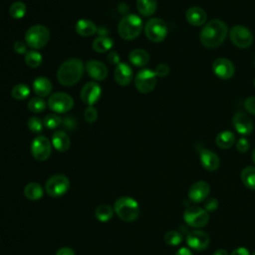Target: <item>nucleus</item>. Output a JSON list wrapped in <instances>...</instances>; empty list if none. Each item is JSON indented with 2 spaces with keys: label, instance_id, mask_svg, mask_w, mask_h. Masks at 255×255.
I'll return each mask as SVG.
<instances>
[{
  "label": "nucleus",
  "instance_id": "obj_45",
  "mask_svg": "<svg viewBox=\"0 0 255 255\" xmlns=\"http://www.w3.org/2000/svg\"><path fill=\"white\" fill-rule=\"evenodd\" d=\"M107 59H108V61L111 63V64H120L121 62H120V60H121V58H120V55H119V53L117 52V51H110L109 53H108V56H107Z\"/></svg>",
  "mask_w": 255,
  "mask_h": 255
},
{
  "label": "nucleus",
  "instance_id": "obj_7",
  "mask_svg": "<svg viewBox=\"0 0 255 255\" xmlns=\"http://www.w3.org/2000/svg\"><path fill=\"white\" fill-rule=\"evenodd\" d=\"M70 187V180L64 174L52 175L45 184L46 192L52 197H59L64 195Z\"/></svg>",
  "mask_w": 255,
  "mask_h": 255
},
{
  "label": "nucleus",
  "instance_id": "obj_11",
  "mask_svg": "<svg viewBox=\"0 0 255 255\" xmlns=\"http://www.w3.org/2000/svg\"><path fill=\"white\" fill-rule=\"evenodd\" d=\"M47 105L55 113L64 114L72 110L74 106V100L69 94L58 92L50 96Z\"/></svg>",
  "mask_w": 255,
  "mask_h": 255
},
{
  "label": "nucleus",
  "instance_id": "obj_44",
  "mask_svg": "<svg viewBox=\"0 0 255 255\" xmlns=\"http://www.w3.org/2000/svg\"><path fill=\"white\" fill-rule=\"evenodd\" d=\"M13 49L17 54H26L27 53V44L23 41H16L13 45Z\"/></svg>",
  "mask_w": 255,
  "mask_h": 255
},
{
  "label": "nucleus",
  "instance_id": "obj_41",
  "mask_svg": "<svg viewBox=\"0 0 255 255\" xmlns=\"http://www.w3.org/2000/svg\"><path fill=\"white\" fill-rule=\"evenodd\" d=\"M170 72V69H169V66L167 64H158L154 70V73L156 75V77H166Z\"/></svg>",
  "mask_w": 255,
  "mask_h": 255
},
{
  "label": "nucleus",
  "instance_id": "obj_47",
  "mask_svg": "<svg viewBox=\"0 0 255 255\" xmlns=\"http://www.w3.org/2000/svg\"><path fill=\"white\" fill-rule=\"evenodd\" d=\"M230 255H251V254L249 253V251H248L246 248H244V247H238V248L234 249V250L231 252Z\"/></svg>",
  "mask_w": 255,
  "mask_h": 255
},
{
  "label": "nucleus",
  "instance_id": "obj_51",
  "mask_svg": "<svg viewBox=\"0 0 255 255\" xmlns=\"http://www.w3.org/2000/svg\"><path fill=\"white\" fill-rule=\"evenodd\" d=\"M253 85H254V87H255V78H254V80H253Z\"/></svg>",
  "mask_w": 255,
  "mask_h": 255
},
{
  "label": "nucleus",
  "instance_id": "obj_46",
  "mask_svg": "<svg viewBox=\"0 0 255 255\" xmlns=\"http://www.w3.org/2000/svg\"><path fill=\"white\" fill-rule=\"evenodd\" d=\"M55 255H75V252L70 247H62L56 252Z\"/></svg>",
  "mask_w": 255,
  "mask_h": 255
},
{
  "label": "nucleus",
  "instance_id": "obj_34",
  "mask_svg": "<svg viewBox=\"0 0 255 255\" xmlns=\"http://www.w3.org/2000/svg\"><path fill=\"white\" fill-rule=\"evenodd\" d=\"M26 10H27V7L24 2L16 1L10 5L9 14L14 19H21L25 16Z\"/></svg>",
  "mask_w": 255,
  "mask_h": 255
},
{
  "label": "nucleus",
  "instance_id": "obj_14",
  "mask_svg": "<svg viewBox=\"0 0 255 255\" xmlns=\"http://www.w3.org/2000/svg\"><path fill=\"white\" fill-rule=\"evenodd\" d=\"M102 88L96 82L87 83L81 91V100L88 106H94L101 98Z\"/></svg>",
  "mask_w": 255,
  "mask_h": 255
},
{
  "label": "nucleus",
  "instance_id": "obj_42",
  "mask_svg": "<svg viewBox=\"0 0 255 255\" xmlns=\"http://www.w3.org/2000/svg\"><path fill=\"white\" fill-rule=\"evenodd\" d=\"M244 108L249 114L255 116V96L248 97L247 99H245Z\"/></svg>",
  "mask_w": 255,
  "mask_h": 255
},
{
  "label": "nucleus",
  "instance_id": "obj_18",
  "mask_svg": "<svg viewBox=\"0 0 255 255\" xmlns=\"http://www.w3.org/2000/svg\"><path fill=\"white\" fill-rule=\"evenodd\" d=\"M85 69L89 76L96 81L105 80L109 73L107 66L98 60H89L85 65Z\"/></svg>",
  "mask_w": 255,
  "mask_h": 255
},
{
  "label": "nucleus",
  "instance_id": "obj_50",
  "mask_svg": "<svg viewBox=\"0 0 255 255\" xmlns=\"http://www.w3.org/2000/svg\"><path fill=\"white\" fill-rule=\"evenodd\" d=\"M252 160H253V162L255 163V148H254V150H253V152H252Z\"/></svg>",
  "mask_w": 255,
  "mask_h": 255
},
{
  "label": "nucleus",
  "instance_id": "obj_30",
  "mask_svg": "<svg viewBox=\"0 0 255 255\" xmlns=\"http://www.w3.org/2000/svg\"><path fill=\"white\" fill-rule=\"evenodd\" d=\"M114 209L109 204H101L95 210L96 218L101 222H107L114 216Z\"/></svg>",
  "mask_w": 255,
  "mask_h": 255
},
{
  "label": "nucleus",
  "instance_id": "obj_31",
  "mask_svg": "<svg viewBox=\"0 0 255 255\" xmlns=\"http://www.w3.org/2000/svg\"><path fill=\"white\" fill-rule=\"evenodd\" d=\"M241 180L243 184L255 190V167L254 166H246L241 171Z\"/></svg>",
  "mask_w": 255,
  "mask_h": 255
},
{
  "label": "nucleus",
  "instance_id": "obj_48",
  "mask_svg": "<svg viewBox=\"0 0 255 255\" xmlns=\"http://www.w3.org/2000/svg\"><path fill=\"white\" fill-rule=\"evenodd\" d=\"M174 255H193V254H192L191 250L188 249L187 247H181V248H179V249L175 252Z\"/></svg>",
  "mask_w": 255,
  "mask_h": 255
},
{
  "label": "nucleus",
  "instance_id": "obj_17",
  "mask_svg": "<svg viewBox=\"0 0 255 255\" xmlns=\"http://www.w3.org/2000/svg\"><path fill=\"white\" fill-rule=\"evenodd\" d=\"M210 191V186L206 181L199 180L193 183L188 190V199L191 202L199 203L206 199Z\"/></svg>",
  "mask_w": 255,
  "mask_h": 255
},
{
  "label": "nucleus",
  "instance_id": "obj_2",
  "mask_svg": "<svg viewBox=\"0 0 255 255\" xmlns=\"http://www.w3.org/2000/svg\"><path fill=\"white\" fill-rule=\"evenodd\" d=\"M84 69V63L81 59L72 58L66 60L57 71V79L63 86H74L81 80Z\"/></svg>",
  "mask_w": 255,
  "mask_h": 255
},
{
  "label": "nucleus",
  "instance_id": "obj_6",
  "mask_svg": "<svg viewBox=\"0 0 255 255\" xmlns=\"http://www.w3.org/2000/svg\"><path fill=\"white\" fill-rule=\"evenodd\" d=\"M144 34L146 38L154 43L163 41L167 36V26L159 18H151L144 25Z\"/></svg>",
  "mask_w": 255,
  "mask_h": 255
},
{
  "label": "nucleus",
  "instance_id": "obj_13",
  "mask_svg": "<svg viewBox=\"0 0 255 255\" xmlns=\"http://www.w3.org/2000/svg\"><path fill=\"white\" fill-rule=\"evenodd\" d=\"M212 71L214 75L221 80L231 79L235 73L233 63L226 58H217L212 63Z\"/></svg>",
  "mask_w": 255,
  "mask_h": 255
},
{
  "label": "nucleus",
  "instance_id": "obj_32",
  "mask_svg": "<svg viewBox=\"0 0 255 255\" xmlns=\"http://www.w3.org/2000/svg\"><path fill=\"white\" fill-rule=\"evenodd\" d=\"M24 60L27 66L35 69L42 64L43 57L38 51L30 50V51H27V53L24 55Z\"/></svg>",
  "mask_w": 255,
  "mask_h": 255
},
{
  "label": "nucleus",
  "instance_id": "obj_25",
  "mask_svg": "<svg viewBox=\"0 0 255 255\" xmlns=\"http://www.w3.org/2000/svg\"><path fill=\"white\" fill-rule=\"evenodd\" d=\"M129 62L136 67H143L149 61L148 53L143 49H134L128 54Z\"/></svg>",
  "mask_w": 255,
  "mask_h": 255
},
{
  "label": "nucleus",
  "instance_id": "obj_40",
  "mask_svg": "<svg viewBox=\"0 0 255 255\" xmlns=\"http://www.w3.org/2000/svg\"><path fill=\"white\" fill-rule=\"evenodd\" d=\"M218 208V201L214 197H210L205 199L204 201V209L207 212H213Z\"/></svg>",
  "mask_w": 255,
  "mask_h": 255
},
{
  "label": "nucleus",
  "instance_id": "obj_43",
  "mask_svg": "<svg viewBox=\"0 0 255 255\" xmlns=\"http://www.w3.org/2000/svg\"><path fill=\"white\" fill-rule=\"evenodd\" d=\"M249 141L244 137H241L236 141V149L241 153L246 152L249 149Z\"/></svg>",
  "mask_w": 255,
  "mask_h": 255
},
{
  "label": "nucleus",
  "instance_id": "obj_19",
  "mask_svg": "<svg viewBox=\"0 0 255 255\" xmlns=\"http://www.w3.org/2000/svg\"><path fill=\"white\" fill-rule=\"evenodd\" d=\"M115 80L120 86H128L133 77L132 70L130 66L127 63H120L117 65V68L115 69Z\"/></svg>",
  "mask_w": 255,
  "mask_h": 255
},
{
  "label": "nucleus",
  "instance_id": "obj_16",
  "mask_svg": "<svg viewBox=\"0 0 255 255\" xmlns=\"http://www.w3.org/2000/svg\"><path fill=\"white\" fill-rule=\"evenodd\" d=\"M232 124L237 132L243 135H248L252 132L254 126L253 122L245 113L238 112L232 118Z\"/></svg>",
  "mask_w": 255,
  "mask_h": 255
},
{
  "label": "nucleus",
  "instance_id": "obj_36",
  "mask_svg": "<svg viewBox=\"0 0 255 255\" xmlns=\"http://www.w3.org/2000/svg\"><path fill=\"white\" fill-rule=\"evenodd\" d=\"M182 241V235L175 230H170L164 234V242L170 246H176Z\"/></svg>",
  "mask_w": 255,
  "mask_h": 255
},
{
  "label": "nucleus",
  "instance_id": "obj_5",
  "mask_svg": "<svg viewBox=\"0 0 255 255\" xmlns=\"http://www.w3.org/2000/svg\"><path fill=\"white\" fill-rule=\"evenodd\" d=\"M50 39V32L44 25H34L25 33V42L32 49L43 48Z\"/></svg>",
  "mask_w": 255,
  "mask_h": 255
},
{
  "label": "nucleus",
  "instance_id": "obj_38",
  "mask_svg": "<svg viewBox=\"0 0 255 255\" xmlns=\"http://www.w3.org/2000/svg\"><path fill=\"white\" fill-rule=\"evenodd\" d=\"M28 128L29 129L32 131V132H41L42 129H43V122L38 118V117H31L29 120H28Z\"/></svg>",
  "mask_w": 255,
  "mask_h": 255
},
{
  "label": "nucleus",
  "instance_id": "obj_29",
  "mask_svg": "<svg viewBox=\"0 0 255 255\" xmlns=\"http://www.w3.org/2000/svg\"><path fill=\"white\" fill-rule=\"evenodd\" d=\"M136 8L142 16H150L157 8V0H136Z\"/></svg>",
  "mask_w": 255,
  "mask_h": 255
},
{
  "label": "nucleus",
  "instance_id": "obj_8",
  "mask_svg": "<svg viewBox=\"0 0 255 255\" xmlns=\"http://www.w3.org/2000/svg\"><path fill=\"white\" fill-rule=\"evenodd\" d=\"M229 38L234 46L245 49L253 44L254 37L252 32L245 26L235 25L229 32Z\"/></svg>",
  "mask_w": 255,
  "mask_h": 255
},
{
  "label": "nucleus",
  "instance_id": "obj_39",
  "mask_svg": "<svg viewBox=\"0 0 255 255\" xmlns=\"http://www.w3.org/2000/svg\"><path fill=\"white\" fill-rule=\"evenodd\" d=\"M84 118L89 124H93L98 118V111L93 106H88L84 112Z\"/></svg>",
  "mask_w": 255,
  "mask_h": 255
},
{
  "label": "nucleus",
  "instance_id": "obj_21",
  "mask_svg": "<svg viewBox=\"0 0 255 255\" xmlns=\"http://www.w3.org/2000/svg\"><path fill=\"white\" fill-rule=\"evenodd\" d=\"M185 18L190 25L202 26L203 24L206 23L207 14L202 8L194 6L187 9L185 13Z\"/></svg>",
  "mask_w": 255,
  "mask_h": 255
},
{
  "label": "nucleus",
  "instance_id": "obj_35",
  "mask_svg": "<svg viewBox=\"0 0 255 255\" xmlns=\"http://www.w3.org/2000/svg\"><path fill=\"white\" fill-rule=\"evenodd\" d=\"M28 110L32 113H35V114H39V113H42L45 111L46 109V103L45 101L40 98V97H37V98H33L31 99L29 102H28Z\"/></svg>",
  "mask_w": 255,
  "mask_h": 255
},
{
  "label": "nucleus",
  "instance_id": "obj_9",
  "mask_svg": "<svg viewBox=\"0 0 255 255\" xmlns=\"http://www.w3.org/2000/svg\"><path fill=\"white\" fill-rule=\"evenodd\" d=\"M183 219L189 226L200 228L208 223L209 215L207 211L198 206H188L183 212Z\"/></svg>",
  "mask_w": 255,
  "mask_h": 255
},
{
  "label": "nucleus",
  "instance_id": "obj_27",
  "mask_svg": "<svg viewBox=\"0 0 255 255\" xmlns=\"http://www.w3.org/2000/svg\"><path fill=\"white\" fill-rule=\"evenodd\" d=\"M43 187L37 182H29L24 187V195L26 198L32 201L39 200L43 196Z\"/></svg>",
  "mask_w": 255,
  "mask_h": 255
},
{
  "label": "nucleus",
  "instance_id": "obj_28",
  "mask_svg": "<svg viewBox=\"0 0 255 255\" xmlns=\"http://www.w3.org/2000/svg\"><path fill=\"white\" fill-rule=\"evenodd\" d=\"M114 42L109 36H99L93 42V49L97 53L110 52L113 48Z\"/></svg>",
  "mask_w": 255,
  "mask_h": 255
},
{
  "label": "nucleus",
  "instance_id": "obj_22",
  "mask_svg": "<svg viewBox=\"0 0 255 255\" xmlns=\"http://www.w3.org/2000/svg\"><path fill=\"white\" fill-rule=\"evenodd\" d=\"M52 83L46 77H38L33 81V90L40 98L47 97L52 92Z\"/></svg>",
  "mask_w": 255,
  "mask_h": 255
},
{
  "label": "nucleus",
  "instance_id": "obj_4",
  "mask_svg": "<svg viewBox=\"0 0 255 255\" xmlns=\"http://www.w3.org/2000/svg\"><path fill=\"white\" fill-rule=\"evenodd\" d=\"M142 30V21L135 14H128L124 16L118 26L119 35L125 40L135 39Z\"/></svg>",
  "mask_w": 255,
  "mask_h": 255
},
{
  "label": "nucleus",
  "instance_id": "obj_3",
  "mask_svg": "<svg viewBox=\"0 0 255 255\" xmlns=\"http://www.w3.org/2000/svg\"><path fill=\"white\" fill-rule=\"evenodd\" d=\"M117 215L125 222H132L139 215V204L130 196H122L114 204Z\"/></svg>",
  "mask_w": 255,
  "mask_h": 255
},
{
  "label": "nucleus",
  "instance_id": "obj_23",
  "mask_svg": "<svg viewBox=\"0 0 255 255\" xmlns=\"http://www.w3.org/2000/svg\"><path fill=\"white\" fill-rule=\"evenodd\" d=\"M71 144L69 135L62 130H57L52 135V145L61 152H64L69 149Z\"/></svg>",
  "mask_w": 255,
  "mask_h": 255
},
{
  "label": "nucleus",
  "instance_id": "obj_10",
  "mask_svg": "<svg viewBox=\"0 0 255 255\" xmlns=\"http://www.w3.org/2000/svg\"><path fill=\"white\" fill-rule=\"evenodd\" d=\"M156 85V75L150 69H141L134 77V86L139 93L148 94Z\"/></svg>",
  "mask_w": 255,
  "mask_h": 255
},
{
  "label": "nucleus",
  "instance_id": "obj_26",
  "mask_svg": "<svg viewBox=\"0 0 255 255\" xmlns=\"http://www.w3.org/2000/svg\"><path fill=\"white\" fill-rule=\"evenodd\" d=\"M235 142V134L230 130H222L215 137V143L220 148H230Z\"/></svg>",
  "mask_w": 255,
  "mask_h": 255
},
{
  "label": "nucleus",
  "instance_id": "obj_20",
  "mask_svg": "<svg viewBox=\"0 0 255 255\" xmlns=\"http://www.w3.org/2000/svg\"><path fill=\"white\" fill-rule=\"evenodd\" d=\"M201 165L208 171H215L220 165L218 155L209 149H201L199 154Z\"/></svg>",
  "mask_w": 255,
  "mask_h": 255
},
{
  "label": "nucleus",
  "instance_id": "obj_37",
  "mask_svg": "<svg viewBox=\"0 0 255 255\" xmlns=\"http://www.w3.org/2000/svg\"><path fill=\"white\" fill-rule=\"evenodd\" d=\"M61 123H62L61 118L56 114L47 115L43 120L44 127H46L49 129H53V128H58L61 125Z\"/></svg>",
  "mask_w": 255,
  "mask_h": 255
},
{
  "label": "nucleus",
  "instance_id": "obj_49",
  "mask_svg": "<svg viewBox=\"0 0 255 255\" xmlns=\"http://www.w3.org/2000/svg\"><path fill=\"white\" fill-rule=\"evenodd\" d=\"M213 255H228V253H227V251L224 250V249H217V250L213 253Z\"/></svg>",
  "mask_w": 255,
  "mask_h": 255
},
{
  "label": "nucleus",
  "instance_id": "obj_1",
  "mask_svg": "<svg viewBox=\"0 0 255 255\" xmlns=\"http://www.w3.org/2000/svg\"><path fill=\"white\" fill-rule=\"evenodd\" d=\"M228 33V27L225 22L219 19H213L207 22L200 31V43L209 49L220 46Z\"/></svg>",
  "mask_w": 255,
  "mask_h": 255
},
{
  "label": "nucleus",
  "instance_id": "obj_53",
  "mask_svg": "<svg viewBox=\"0 0 255 255\" xmlns=\"http://www.w3.org/2000/svg\"><path fill=\"white\" fill-rule=\"evenodd\" d=\"M254 65H255V61H254Z\"/></svg>",
  "mask_w": 255,
  "mask_h": 255
},
{
  "label": "nucleus",
  "instance_id": "obj_12",
  "mask_svg": "<svg viewBox=\"0 0 255 255\" xmlns=\"http://www.w3.org/2000/svg\"><path fill=\"white\" fill-rule=\"evenodd\" d=\"M52 152V142L45 135L36 136L31 143V153L37 160L48 159Z\"/></svg>",
  "mask_w": 255,
  "mask_h": 255
},
{
  "label": "nucleus",
  "instance_id": "obj_52",
  "mask_svg": "<svg viewBox=\"0 0 255 255\" xmlns=\"http://www.w3.org/2000/svg\"><path fill=\"white\" fill-rule=\"evenodd\" d=\"M251 255H255V251H254V252H253Z\"/></svg>",
  "mask_w": 255,
  "mask_h": 255
},
{
  "label": "nucleus",
  "instance_id": "obj_15",
  "mask_svg": "<svg viewBox=\"0 0 255 255\" xmlns=\"http://www.w3.org/2000/svg\"><path fill=\"white\" fill-rule=\"evenodd\" d=\"M187 245L194 250H204L209 244V235L203 230H191L186 236Z\"/></svg>",
  "mask_w": 255,
  "mask_h": 255
},
{
  "label": "nucleus",
  "instance_id": "obj_33",
  "mask_svg": "<svg viewBox=\"0 0 255 255\" xmlns=\"http://www.w3.org/2000/svg\"><path fill=\"white\" fill-rule=\"evenodd\" d=\"M11 95L17 101L26 100L30 95V88L24 83L17 84L13 87L11 91Z\"/></svg>",
  "mask_w": 255,
  "mask_h": 255
},
{
  "label": "nucleus",
  "instance_id": "obj_24",
  "mask_svg": "<svg viewBox=\"0 0 255 255\" xmlns=\"http://www.w3.org/2000/svg\"><path fill=\"white\" fill-rule=\"evenodd\" d=\"M75 29H76V32L80 36H83V37L92 36L98 31V28H97L96 24L90 19H80V20H78L76 25H75Z\"/></svg>",
  "mask_w": 255,
  "mask_h": 255
}]
</instances>
